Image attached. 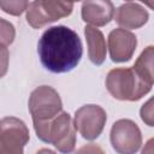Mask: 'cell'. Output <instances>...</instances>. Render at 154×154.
Here are the masks:
<instances>
[{"label":"cell","instance_id":"6da1fadb","mask_svg":"<svg viewBox=\"0 0 154 154\" xmlns=\"http://www.w3.org/2000/svg\"><path fill=\"white\" fill-rule=\"evenodd\" d=\"M37 52L45 69L53 73H64L78 65L83 47L76 31L65 25H57L45 30L38 40Z\"/></svg>","mask_w":154,"mask_h":154},{"label":"cell","instance_id":"7a4b0ae2","mask_svg":"<svg viewBox=\"0 0 154 154\" xmlns=\"http://www.w3.org/2000/svg\"><path fill=\"white\" fill-rule=\"evenodd\" d=\"M153 85L141 79L132 67L113 69L106 77V88L118 100L137 101L150 91Z\"/></svg>","mask_w":154,"mask_h":154},{"label":"cell","instance_id":"3957f363","mask_svg":"<svg viewBox=\"0 0 154 154\" xmlns=\"http://www.w3.org/2000/svg\"><path fill=\"white\" fill-rule=\"evenodd\" d=\"M28 107L32 118L35 132H37L63 111V102L54 88L41 85L31 91Z\"/></svg>","mask_w":154,"mask_h":154},{"label":"cell","instance_id":"277c9868","mask_svg":"<svg viewBox=\"0 0 154 154\" xmlns=\"http://www.w3.org/2000/svg\"><path fill=\"white\" fill-rule=\"evenodd\" d=\"M36 136L41 141L53 144L63 154H70L75 150L76 129L70 114L64 111H61L45 128L38 130Z\"/></svg>","mask_w":154,"mask_h":154},{"label":"cell","instance_id":"5b68a950","mask_svg":"<svg viewBox=\"0 0 154 154\" xmlns=\"http://www.w3.org/2000/svg\"><path fill=\"white\" fill-rule=\"evenodd\" d=\"M29 138V130L19 118L5 117L0 120V154H23Z\"/></svg>","mask_w":154,"mask_h":154},{"label":"cell","instance_id":"8992f818","mask_svg":"<svg viewBox=\"0 0 154 154\" xmlns=\"http://www.w3.org/2000/svg\"><path fill=\"white\" fill-rule=\"evenodd\" d=\"M72 2L66 1H32L26 8V22L30 26L37 29L48 23L55 22L63 17L71 14Z\"/></svg>","mask_w":154,"mask_h":154},{"label":"cell","instance_id":"52a82bcc","mask_svg":"<svg viewBox=\"0 0 154 154\" xmlns=\"http://www.w3.org/2000/svg\"><path fill=\"white\" fill-rule=\"evenodd\" d=\"M111 144L118 154H136L142 144L141 130L131 119H119L111 129Z\"/></svg>","mask_w":154,"mask_h":154},{"label":"cell","instance_id":"ba28073f","mask_svg":"<svg viewBox=\"0 0 154 154\" xmlns=\"http://www.w3.org/2000/svg\"><path fill=\"white\" fill-rule=\"evenodd\" d=\"M107 114L99 105H84L75 113L73 126L83 138L93 141L97 138L106 124Z\"/></svg>","mask_w":154,"mask_h":154},{"label":"cell","instance_id":"9c48e42d","mask_svg":"<svg viewBox=\"0 0 154 154\" xmlns=\"http://www.w3.org/2000/svg\"><path fill=\"white\" fill-rule=\"evenodd\" d=\"M137 47V38L134 32L122 28L114 29L108 35V51L114 63L129 61Z\"/></svg>","mask_w":154,"mask_h":154},{"label":"cell","instance_id":"30bf717a","mask_svg":"<svg viewBox=\"0 0 154 154\" xmlns=\"http://www.w3.org/2000/svg\"><path fill=\"white\" fill-rule=\"evenodd\" d=\"M113 16L114 6L108 0L84 1L82 4V19L90 26H103L113 19Z\"/></svg>","mask_w":154,"mask_h":154},{"label":"cell","instance_id":"8fae6325","mask_svg":"<svg viewBox=\"0 0 154 154\" xmlns=\"http://www.w3.org/2000/svg\"><path fill=\"white\" fill-rule=\"evenodd\" d=\"M116 11L114 19L122 29H138L148 20V12L137 2H125Z\"/></svg>","mask_w":154,"mask_h":154},{"label":"cell","instance_id":"7c38bea8","mask_svg":"<svg viewBox=\"0 0 154 154\" xmlns=\"http://www.w3.org/2000/svg\"><path fill=\"white\" fill-rule=\"evenodd\" d=\"M84 35L88 45V57L95 65H101L106 59V41L103 34L90 25L84 28Z\"/></svg>","mask_w":154,"mask_h":154},{"label":"cell","instance_id":"4fadbf2b","mask_svg":"<svg viewBox=\"0 0 154 154\" xmlns=\"http://www.w3.org/2000/svg\"><path fill=\"white\" fill-rule=\"evenodd\" d=\"M153 55H154V47L148 46L137 58L132 70L136 75L143 79L146 83L153 85L154 77H153Z\"/></svg>","mask_w":154,"mask_h":154},{"label":"cell","instance_id":"5bb4252c","mask_svg":"<svg viewBox=\"0 0 154 154\" xmlns=\"http://www.w3.org/2000/svg\"><path fill=\"white\" fill-rule=\"evenodd\" d=\"M29 6L28 1H22V0H17V1H5V0H0V8L12 16H20L24 11H26Z\"/></svg>","mask_w":154,"mask_h":154},{"label":"cell","instance_id":"9a60e30c","mask_svg":"<svg viewBox=\"0 0 154 154\" xmlns=\"http://www.w3.org/2000/svg\"><path fill=\"white\" fill-rule=\"evenodd\" d=\"M16 36V30L12 23L8 20L0 18V43L4 46L11 45L14 40Z\"/></svg>","mask_w":154,"mask_h":154},{"label":"cell","instance_id":"2e32d148","mask_svg":"<svg viewBox=\"0 0 154 154\" xmlns=\"http://www.w3.org/2000/svg\"><path fill=\"white\" fill-rule=\"evenodd\" d=\"M141 118L147 125L153 126V99H149L142 106V108H141Z\"/></svg>","mask_w":154,"mask_h":154},{"label":"cell","instance_id":"e0dca14e","mask_svg":"<svg viewBox=\"0 0 154 154\" xmlns=\"http://www.w3.org/2000/svg\"><path fill=\"white\" fill-rule=\"evenodd\" d=\"M8 60H10V53L6 46L0 43V78L4 77L8 70Z\"/></svg>","mask_w":154,"mask_h":154},{"label":"cell","instance_id":"ac0fdd59","mask_svg":"<svg viewBox=\"0 0 154 154\" xmlns=\"http://www.w3.org/2000/svg\"><path fill=\"white\" fill-rule=\"evenodd\" d=\"M75 154H106L103 152V149L94 143H89V144H84L81 148H78Z\"/></svg>","mask_w":154,"mask_h":154},{"label":"cell","instance_id":"d6986e66","mask_svg":"<svg viewBox=\"0 0 154 154\" xmlns=\"http://www.w3.org/2000/svg\"><path fill=\"white\" fill-rule=\"evenodd\" d=\"M142 154H153V138H150L147 144L144 146L143 150H142Z\"/></svg>","mask_w":154,"mask_h":154},{"label":"cell","instance_id":"ffe728a7","mask_svg":"<svg viewBox=\"0 0 154 154\" xmlns=\"http://www.w3.org/2000/svg\"><path fill=\"white\" fill-rule=\"evenodd\" d=\"M36 154H57L55 152H53V150H51V149H47V148H42V149H40Z\"/></svg>","mask_w":154,"mask_h":154}]
</instances>
